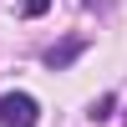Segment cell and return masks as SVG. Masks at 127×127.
<instances>
[{
    "mask_svg": "<svg viewBox=\"0 0 127 127\" xmlns=\"http://www.w3.org/2000/svg\"><path fill=\"white\" fill-rule=\"evenodd\" d=\"M76 56H81V41H66V46H51V51H46V66L61 71V66H71Z\"/></svg>",
    "mask_w": 127,
    "mask_h": 127,
    "instance_id": "7a4b0ae2",
    "label": "cell"
},
{
    "mask_svg": "<svg viewBox=\"0 0 127 127\" xmlns=\"http://www.w3.org/2000/svg\"><path fill=\"white\" fill-rule=\"evenodd\" d=\"M36 117H41V107L31 92H5L0 97V127H36Z\"/></svg>",
    "mask_w": 127,
    "mask_h": 127,
    "instance_id": "6da1fadb",
    "label": "cell"
},
{
    "mask_svg": "<svg viewBox=\"0 0 127 127\" xmlns=\"http://www.w3.org/2000/svg\"><path fill=\"white\" fill-rule=\"evenodd\" d=\"M51 10V0H26V15H46Z\"/></svg>",
    "mask_w": 127,
    "mask_h": 127,
    "instance_id": "3957f363",
    "label": "cell"
}]
</instances>
